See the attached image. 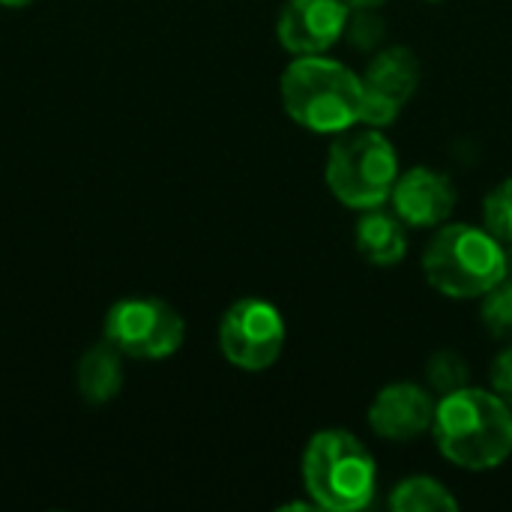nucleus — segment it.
Returning <instances> with one entry per match:
<instances>
[{"instance_id":"nucleus-12","label":"nucleus","mask_w":512,"mask_h":512,"mask_svg":"<svg viewBox=\"0 0 512 512\" xmlns=\"http://www.w3.org/2000/svg\"><path fill=\"white\" fill-rule=\"evenodd\" d=\"M357 249L369 264L393 267L408 252V231L405 222L396 213H387L381 207L363 210V219L357 222Z\"/></svg>"},{"instance_id":"nucleus-10","label":"nucleus","mask_w":512,"mask_h":512,"mask_svg":"<svg viewBox=\"0 0 512 512\" xmlns=\"http://www.w3.org/2000/svg\"><path fill=\"white\" fill-rule=\"evenodd\" d=\"M435 405L438 402L429 390L399 381L375 396V402L369 405V426L378 438L405 444L423 432H432Z\"/></svg>"},{"instance_id":"nucleus-9","label":"nucleus","mask_w":512,"mask_h":512,"mask_svg":"<svg viewBox=\"0 0 512 512\" xmlns=\"http://www.w3.org/2000/svg\"><path fill=\"white\" fill-rule=\"evenodd\" d=\"M348 18L345 0H288L279 12L276 36L297 57L324 54L342 39Z\"/></svg>"},{"instance_id":"nucleus-19","label":"nucleus","mask_w":512,"mask_h":512,"mask_svg":"<svg viewBox=\"0 0 512 512\" xmlns=\"http://www.w3.org/2000/svg\"><path fill=\"white\" fill-rule=\"evenodd\" d=\"M492 390L512 408V345L504 354H498L492 366Z\"/></svg>"},{"instance_id":"nucleus-8","label":"nucleus","mask_w":512,"mask_h":512,"mask_svg":"<svg viewBox=\"0 0 512 512\" xmlns=\"http://www.w3.org/2000/svg\"><path fill=\"white\" fill-rule=\"evenodd\" d=\"M420 84V60L411 48L393 45L372 57L363 72V120L366 126L384 129L399 120L408 99Z\"/></svg>"},{"instance_id":"nucleus-18","label":"nucleus","mask_w":512,"mask_h":512,"mask_svg":"<svg viewBox=\"0 0 512 512\" xmlns=\"http://www.w3.org/2000/svg\"><path fill=\"white\" fill-rule=\"evenodd\" d=\"M345 33L351 36V42H354L357 48H375L378 39L384 36V24H381V18L375 15V9H360V15H357L354 21L348 18Z\"/></svg>"},{"instance_id":"nucleus-13","label":"nucleus","mask_w":512,"mask_h":512,"mask_svg":"<svg viewBox=\"0 0 512 512\" xmlns=\"http://www.w3.org/2000/svg\"><path fill=\"white\" fill-rule=\"evenodd\" d=\"M123 390V354L102 339L90 345L78 360V393L90 405H105Z\"/></svg>"},{"instance_id":"nucleus-6","label":"nucleus","mask_w":512,"mask_h":512,"mask_svg":"<svg viewBox=\"0 0 512 512\" xmlns=\"http://www.w3.org/2000/svg\"><path fill=\"white\" fill-rule=\"evenodd\" d=\"M105 339L135 360H165L180 351L186 324L180 312L159 297H123L105 315Z\"/></svg>"},{"instance_id":"nucleus-2","label":"nucleus","mask_w":512,"mask_h":512,"mask_svg":"<svg viewBox=\"0 0 512 512\" xmlns=\"http://www.w3.org/2000/svg\"><path fill=\"white\" fill-rule=\"evenodd\" d=\"M282 105L303 129L339 135L363 120V75L339 60L303 54L282 75Z\"/></svg>"},{"instance_id":"nucleus-11","label":"nucleus","mask_w":512,"mask_h":512,"mask_svg":"<svg viewBox=\"0 0 512 512\" xmlns=\"http://www.w3.org/2000/svg\"><path fill=\"white\" fill-rule=\"evenodd\" d=\"M393 213L411 228H435L450 219L456 207V186L435 168H411L393 186Z\"/></svg>"},{"instance_id":"nucleus-20","label":"nucleus","mask_w":512,"mask_h":512,"mask_svg":"<svg viewBox=\"0 0 512 512\" xmlns=\"http://www.w3.org/2000/svg\"><path fill=\"white\" fill-rule=\"evenodd\" d=\"M351 9H378L381 3H387V0H345Z\"/></svg>"},{"instance_id":"nucleus-16","label":"nucleus","mask_w":512,"mask_h":512,"mask_svg":"<svg viewBox=\"0 0 512 512\" xmlns=\"http://www.w3.org/2000/svg\"><path fill=\"white\" fill-rule=\"evenodd\" d=\"M483 225L504 246L512 243V177L498 183L483 201Z\"/></svg>"},{"instance_id":"nucleus-1","label":"nucleus","mask_w":512,"mask_h":512,"mask_svg":"<svg viewBox=\"0 0 512 512\" xmlns=\"http://www.w3.org/2000/svg\"><path fill=\"white\" fill-rule=\"evenodd\" d=\"M432 435L441 456L456 468L492 471L512 453V408L495 390H453L435 405Z\"/></svg>"},{"instance_id":"nucleus-15","label":"nucleus","mask_w":512,"mask_h":512,"mask_svg":"<svg viewBox=\"0 0 512 512\" xmlns=\"http://www.w3.org/2000/svg\"><path fill=\"white\" fill-rule=\"evenodd\" d=\"M483 324L495 339L512 342V279L498 282L492 291L483 294Z\"/></svg>"},{"instance_id":"nucleus-21","label":"nucleus","mask_w":512,"mask_h":512,"mask_svg":"<svg viewBox=\"0 0 512 512\" xmlns=\"http://www.w3.org/2000/svg\"><path fill=\"white\" fill-rule=\"evenodd\" d=\"M30 3H36V0H0V6H6V9H21V6H30Z\"/></svg>"},{"instance_id":"nucleus-3","label":"nucleus","mask_w":512,"mask_h":512,"mask_svg":"<svg viewBox=\"0 0 512 512\" xmlns=\"http://www.w3.org/2000/svg\"><path fill=\"white\" fill-rule=\"evenodd\" d=\"M423 273L444 297H483L507 279V249L486 228L447 225L426 246Z\"/></svg>"},{"instance_id":"nucleus-14","label":"nucleus","mask_w":512,"mask_h":512,"mask_svg":"<svg viewBox=\"0 0 512 512\" xmlns=\"http://www.w3.org/2000/svg\"><path fill=\"white\" fill-rule=\"evenodd\" d=\"M390 510L396 512H453L459 510V501L450 495V489L432 477H408L402 480L390 495Z\"/></svg>"},{"instance_id":"nucleus-17","label":"nucleus","mask_w":512,"mask_h":512,"mask_svg":"<svg viewBox=\"0 0 512 512\" xmlns=\"http://www.w3.org/2000/svg\"><path fill=\"white\" fill-rule=\"evenodd\" d=\"M468 363L456 354V351H438L432 360H429V384L435 393L447 396L453 390H462L468 387Z\"/></svg>"},{"instance_id":"nucleus-4","label":"nucleus","mask_w":512,"mask_h":512,"mask_svg":"<svg viewBox=\"0 0 512 512\" xmlns=\"http://www.w3.org/2000/svg\"><path fill=\"white\" fill-rule=\"evenodd\" d=\"M303 483L318 510L357 512L372 504L378 468L372 453L342 429L318 432L303 453Z\"/></svg>"},{"instance_id":"nucleus-5","label":"nucleus","mask_w":512,"mask_h":512,"mask_svg":"<svg viewBox=\"0 0 512 512\" xmlns=\"http://www.w3.org/2000/svg\"><path fill=\"white\" fill-rule=\"evenodd\" d=\"M324 174L339 204L351 210H372L390 201L399 180V156L381 129H345L330 147Z\"/></svg>"},{"instance_id":"nucleus-22","label":"nucleus","mask_w":512,"mask_h":512,"mask_svg":"<svg viewBox=\"0 0 512 512\" xmlns=\"http://www.w3.org/2000/svg\"><path fill=\"white\" fill-rule=\"evenodd\" d=\"M504 249H507V279H512V243H507Z\"/></svg>"},{"instance_id":"nucleus-7","label":"nucleus","mask_w":512,"mask_h":512,"mask_svg":"<svg viewBox=\"0 0 512 512\" xmlns=\"http://www.w3.org/2000/svg\"><path fill=\"white\" fill-rule=\"evenodd\" d=\"M219 348L225 360L243 372L270 369L285 348L282 312L261 297L231 303L219 324Z\"/></svg>"}]
</instances>
